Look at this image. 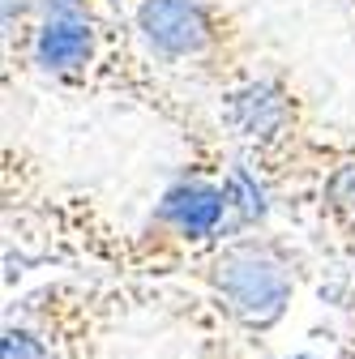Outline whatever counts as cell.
Listing matches in <instances>:
<instances>
[{"mask_svg":"<svg viewBox=\"0 0 355 359\" xmlns=\"http://www.w3.org/2000/svg\"><path fill=\"white\" fill-rule=\"evenodd\" d=\"M146 56L185 90L218 99L265 60V43L232 0H133Z\"/></svg>","mask_w":355,"mask_h":359,"instance_id":"277c9868","label":"cell"},{"mask_svg":"<svg viewBox=\"0 0 355 359\" xmlns=\"http://www.w3.org/2000/svg\"><path fill=\"white\" fill-rule=\"evenodd\" d=\"M133 0H34L5 18V81H39L81 103H116L167 124L185 146L223 137L197 99L175 86L133 30Z\"/></svg>","mask_w":355,"mask_h":359,"instance_id":"6da1fadb","label":"cell"},{"mask_svg":"<svg viewBox=\"0 0 355 359\" xmlns=\"http://www.w3.org/2000/svg\"><path fill=\"white\" fill-rule=\"evenodd\" d=\"M193 278L206 287L218 317L248 338H261L283 325L300 291V252L287 236L253 227L223 248H214Z\"/></svg>","mask_w":355,"mask_h":359,"instance_id":"5b68a950","label":"cell"},{"mask_svg":"<svg viewBox=\"0 0 355 359\" xmlns=\"http://www.w3.org/2000/svg\"><path fill=\"white\" fill-rule=\"evenodd\" d=\"M265 210L270 197L223 137L185 146V163L159 189L146 218L124 240L116 236V261L128 274H193L214 248L261 227Z\"/></svg>","mask_w":355,"mask_h":359,"instance_id":"3957f363","label":"cell"},{"mask_svg":"<svg viewBox=\"0 0 355 359\" xmlns=\"http://www.w3.org/2000/svg\"><path fill=\"white\" fill-rule=\"evenodd\" d=\"M308 214L321 227V236H330L342 252H355V137L347 133L334 163L326 167L321 184L308 201Z\"/></svg>","mask_w":355,"mask_h":359,"instance_id":"8992f818","label":"cell"},{"mask_svg":"<svg viewBox=\"0 0 355 359\" xmlns=\"http://www.w3.org/2000/svg\"><path fill=\"white\" fill-rule=\"evenodd\" d=\"M342 5H347V13H351V22H355V0H342Z\"/></svg>","mask_w":355,"mask_h":359,"instance_id":"52a82bcc","label":"cell"},{"mask_svg":"<svg viewBox=\"0 0 355 359\" xmlns=\"http://www.w3.org/2000/svg\"><path fill=\"white\" fill-rule=\"evenodd\" d=\"M210 116L261 193L304 210L347 137L326 120L317 95L283 60H265L244 81L210 99Z\"/></svg>","mask_w":355,"mask_h":359,"instance_id":"7a4b0ae2","label":"cell"},{"mask_svg":"<svg viewBox=\"0 0 355 359\" xmlns=\"http://www.w3.org/2000/svg\"><path fill=\"white\" fill-rule=\"evenodd\" d=\"M291 359H313V355H291Z\"/></svg>","mask_w":355,"mask_h":359,"instance_id":"ba28073f","label":"cell"}]
</instances>
